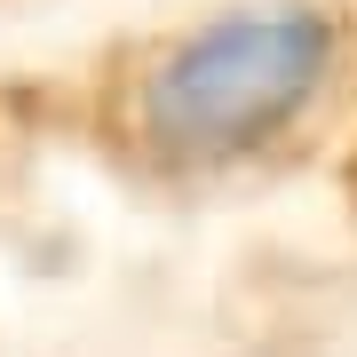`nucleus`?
<instances>
[{"instance_id":"obj_1","label":"nucleus","mask_w":357,"mask_h":357,"mask_svg":"<svg viewBox=\"0 0 357 357\" xmlns=\"http://www.w3.org/2000/svg\"><path fill=\"white\" fill-rule=\"evenodd\" d=\"M333 32L318 8H238L199 24L143 79V135L167 159H238L318 96Z\"/></svg>"}]
</instances>
